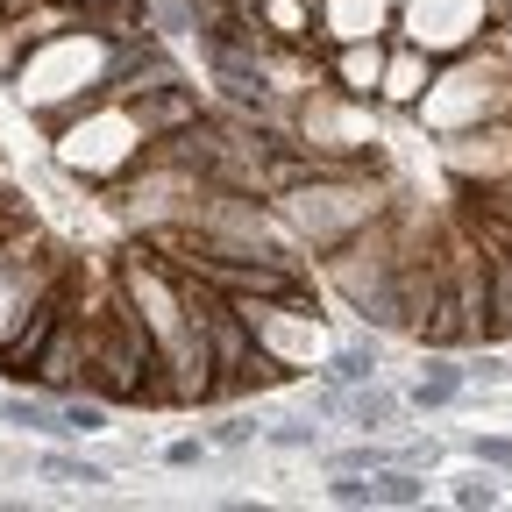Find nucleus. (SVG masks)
I'll return each mask as SVG.
<instances>
[{
	"label": "nucleus",
	"mask_w": 512,
	"mask_h": 512,
	"mask_svg": "<svg viewBox=\"0 0 512 512\" xmlns=\"http://www.w3.org/2000/svg\"><path fill=\"white\" fill-rule=\"evenodd\" d=\"M328 271L342 299L370 320V328H406V299H399V242L384 228H356L349 242L328 249Z\"/></svg>",
	"instance_id": "nucleus-1"
},
{
	"label": "nucleus",
	"mask_w": 512,
	"mask_h": 512,
	"mask_svg": "<svg viewBox=\"0 0 512 512\" xmlns=\"http://www.w3.org/2000/svg\"><path fill=\"white\" fill-rule=\"evenodd\" d=\"M491 22V0H406V36L420 50H463Z\"/></svg>",
	"instance_id": "nucleus-2"
},
{
	"label": "nucleus",
	"mask_w": 512,
	"mask_h": 512,
	"mask_svg": "<svg viewBox=\"0 0 512 512\" xmlns=\"http://www.w3.org/2000/svg\"><path fill=\"white\" fill-rule=\"evenodd\" d=\"M64 313H72V285L43 292L36 313L22 320L8 342H0V377H29V384H36V363L50 356V342H57V328H64Z\"/></svg>",
	"instance_id": "nucleus-3"
},
{
	"label": "nucleus",
	"mask_w": 512,
	"mask_h": 512,
	"mask_svg": "<svg viewBox=\"0 0 512 512\" xmlns=\"http://www.w3.org/2000/svg\"><path fill=\"white\" fill-rule=\"evenodd\" d=\"M164 86H178V64L150 43V36H128V43H114V57H107V100H150V93H164Z\"/></svg>",
	"instance_id": "nucleus-4"
},
{
	"label": "nucleus",
	"mask_w": 512,
	"mask_h": 512,
	"mask_svg": "<svg viewBox=\"0 0 512 512\" xmlns=\"http://www.w3.org/2000/svg\"><path fill=\"white\" fill-rule=\"evenodd\" d=\"M320 79H328L335 93H349V100H377V86H384V43L377 36H363V43H335V57L320 64Z\"/></svg>",
	"instance_id": "nucleus-5"
},
{
	"label": "nucleus",
	"mask_w": 512,
	"mask_h": 512,
	"mask_svg": "<svg viewBox=\"0 0 512 512\" xmlns=\"http://www.w3.org/2000/svg\"><path fill=\"white\" fill-rule=\"evenodd\" d=\"M477 342H512V256L484 249V306H477Z\"/></svg>",
	"instance_id": "nucleus-6"
},
{
	"label": "nucleus",
	"mask_w": 512,
	"mask_h": 512,
	"mask_svg": "<svg viewBox=\"0 0 512 512\" xmlns=\"http://www.w3.org/2000/svg\"><path fill=\"white\" fill-rule=\"evenodd\" d=\"M427 86H434V50H420V43L384 50V86H377V100H392V107H420V100H427Z\"/></svg>",
	"instance_id": "nucleus-7"
},
{
	"label": "nucleus",
	"mask_w": 512,
	"mask_h": 512,
	"mask_svg": "<svg viewBox=\"0 0 512 512\" xmlns=\"http://www.w3.org/2000/svg\"><path fill=\"white\" fill-rule=\"evenodd\" d=\"M36 384H43V392H57V399L72 392V384H86V320H79V313H64L50 356L36 363Z\"/></svg>",
	"instance_id": "nucleus-8"
},
{
	"label": "nucleus",
	"mask_w": 512,
	"mask_h": 512,
	"mask_svg": "<svg viewBox=\"0 0 512 512\" xmlns=\"http://www.w3.org/2000/svg\"><path fill=\"white\" fill-rule=\"evenodd\" d=\"M256 29L285 50H313V29H320V0H256Z\"/></svg>",
	"instance_id": "nucleus-9"
},
{
	"label": "nucleus",
	"mask_w": 512,
	"mask_h": 512,
	"mask_svg": "<svg viewBox=\"0 0 512 512\" xmlns=\"http://www.w3.org/2000/svg\"><path fill=\"white\" fill-rule=\"evenodd\" d=\"M463 384H470V370H463L456 356H448V349H434V356L420 363V377H413V392H406V406H420V413H441L448 399L463 392Z\"/></svg>",
	"instance_id": "nucleus-10"
},
{
	"label": "nucleus",
	"mask_w": 512,
	"mask_h": 512,
	"mask_svg": "<svg viewBox=\"0 0 512 512\" xmlns=\"http://www.w3.org/2000/svg\"><path fill=\"white\" fill-rule=\"evenodd\" d=\"M136 114H143V128H150V143H157V136H171V128H185V121H200V93H192V86L178 79V86H164V93L136 100Z\"/></svg>",
	"instance_id": "nucleus-11"
},
{
	"label": "nucleus",
	"mask_w": 512,
	"mask_h": 512,
	"mask_svg": "<svg viewBox=\"0 0 512 512\" xmlns=\"http://www.w3.org/2000/svg\"><path fill=\"white\" fill-rule=\"evenodd\" d=\"M384 22V0H320V29H335V43H363Z\"/></svg>",
	"instance_id": "nucleus-12"
},
{
	"label": "nucleus",
	"mask_w": 512,
	"mask_h": 512,
	"mask_svg": "<svg viewBox=\"0 0 512 512\" xmlns=\"http://www.w3.org/2000/svg\"><path fill=\"white\" fill-rule=\"evenodd\" d=\"M342 413H349L356 427H370V434H377V427H392V420L406 413V399H399V392H384V384L370 377V384H349V399H342Z\"/></svg>",
	"instance_id": "nucleus-13"
},
{
	"label": "nucleus",
	"mask_w": 512,
	"mask_h": 512,
	"mask_svg": "<svg viewBox=\"0 0 512 512\" xmlns=\"http://www.w3.org/2000/svg\"><path fill=\"white\" fill-rule=\"evenodd\" d=\"M0 420L22 427V434H64V399H0Z\"/></svg>",
	"instance_id": "nucleus-14"
},
{
	"label": "nucleus",
	"mask_w": 512,
	"mask_h": 512,
	"mask_svg": "<svg viewBox=\"0 0 512 512\" xmlns=\"http://www.w3.org/2000/svg\"><path fill=\"white\" fill-rule=\"evenodd\" d=\"M377 505H392V512L427 505V477H420V463H384V470H377Z\"/></svg>",
	"instance_id": "nucleus-15"
},
{
	"label": "nucleus",
	"mask_w": 512,
	"mask_h": 512,
	"mask_svg": "<svg viewBox=\"0 0 512 512\" xmlns=\"http://www.w3.org/2000/svg\"><path fill=\"white\" fill-rule=\"evenodd\" d=\"M320 377H328V384H342V392H349V384H370V377H377V342L335 349V356H328V370H320Z\"/></svg>",
	"instance_id": "nucleus-16"
},
{
	"label": "nucleus",
	"mask_w": 512,
	"mask_h": 512,
	"mask_svg": "<svg viewBox=\"0 0 512 512\" xmlns=\"http://www.w3.org/2000/svg\"><path fill=\"white\" fill-rule=\"evenodd\" d=\"M328 498L349 505V512H356V505H377V470H335V477H328Z\"/></svg>",
	"instance_id": "nucleus-17"
},
{
	"label": "nucleus",
	"mask_w": 512,
	"mask_h": 512,
	"mask_svg": "<svg viewBox=\"0 0 512 512\" xmlns=\"http://www.w3.org/2000/svg\"><path fill=\"white\" fill-rule=\"evenodd\" d=\"M64 434H107V399L93 392V399H64Z\"/></svg>",
	"instance_id": "nucleus-18"
},
{
	"label": "nucleus",
	"mask_w": 512,
	"mask_h": 512,
	"mask_svg": "<svg viewBox=\"0 0 512 512\" xmlns=\"http://www.w3.org/2000/svg\"><path fill=\"white\" fill-rule=\"evenodd\" d=\"M43 477L79 484V491H100V484H107V470H100V463H79V456H43Z\"/></svg>",
	"instance_id": "nucleus-19"
},
{
	"label": "nucleus",
	"mask_w": 512,
	"mask_h": 512,
	"mask_svg": "<svg viewBox=\"0 0 512 512\" xmlns=\"http://www.w3.org/2000/svg\"><path fill=\"white\" fill-rule=\"evenodd\" d=\"M256 434H264V427H256L249 413H228V420H214V427H207V441H214V448H249Z\"/></svg>",
	"instance_id": "nucleus-20"
},
{
	"label": "nucleus",
	"mask_w": 512,
	"mask_h": 512,
	"mask_svg": "<svg viewBox=\"0 0 512 512\" xmlns=\"http://www.w3.org/2000/svg\"><path fill=\"white\" fill-rule=\"evenodd\" d=\"M448 505H463V512H477V505H484V512H491V505H498V484L477 470V477H463L456 491H448Z\"/></svg>",
	"instance_id": "nucleus-21"
},
{
	"label": "nucleus",
	"mask_w": 512,
	"mask_h": 512,
	"mask_svg": "<svg viewBox=\"0 0 512 512\" xmlns=\"http://www.w3.org/2000/svg\"><path fill=\"white\" fill-rule=\"evenodd\" d=\"M470 456H477L484 470H512V434H477Z\"/></svg>",
	"instance_id": "nucleus-22"
},
{
	"label": "nucleus",
	"mask_w": 512,
	"mask_h": 512,
	"mask_svg": "<svg viewBox=\"0 0 512 512\" xmlns=\"http://www.w3.org/2000/svg\"><path fill=\"white\" fill-rule=\"evenodd\" d=\"M264 434H271V448H313V441H320L313 420H278V427H264Z\"/></svg>",
	"instance_id": "nucleus-23"
},
{
	"label": "nucleus",
	"mask_w": 512,
	"mask_h": 512,
	"mask_svg": "<svg viewBox=\"0 0 512 512\" xmlns=\"http://www.w3.org/2000/svg\"><path fill=\"white\" fill-rule=\"evenodd\" d=\"M207 448H214V441H171V448H164V463H171V470H192V463L207 456Z\"/></svg>",
	"instance_id": "nucleus-24"
},
{
	"label": "nucleus",
	"mask_w": 512,
	"mask_h": 512,
	"mask_svg": "<svg viewBox=\"0 0 512 512\" xmlns=\"http://www.w3.org/2000/svg\"><path fill=\"white\" fill-rule=\"evenodd\" d=\"M0 15H8V0H0Z\"/></svg>",
	"instance_id": "nucleus-25"
}]
</instances>
